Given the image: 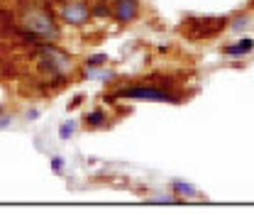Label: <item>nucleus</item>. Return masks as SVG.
I'll return each mask as SVG.
<instances>
[{
  "instance_id": "f257e3e1",
  "label": "nucleus",
  "mask_w": 254,
  "mask_h": 215,
  "mask_svg": "<svg viewBox=\"0 0 254 215\" xmlns=\"http://www.w3.org/2000/svg\"><path fill=\"white\" fill-rule=\"evenodd\" d=\"M17 30L37 34L42 39H54L59 37V27L54 22L52 10L44 5V0H22L17 10Z\"/></svg>"
},
{
  "instance_id": "f03ea898",
  "label": "nucleus",
  "mask_w": 254,
  "mask_h": 215,
  "mask_svg": "<svg viewBox=\"0 0 254 215\" xmlns=\"http://www.w3.org/2000/svg\"><path fill=\"white\" fill-rule=\"evenodd\" d=\"M39 64L54 78H64V73L68 71V57L57 47H39Z\"/></svg>"
},
{
  "instance_id": "7ed1b4c3",
  "label": "nucleus",
  "mask_w": 254,
  "mask_h": 215,
  "mask_svg": "<svg viewBox=\"0 0 254 215\" xmlns=\"http://www.w3.org/2000/svg\"><path fill=\"white\" fill-rule=\"evenodd\" d=\"M227 20L225 17H203V20H189L186 22V34L193 39H203V37H213L220 30H225Z\"/></svg>"
},
{
  "instance_id": "20e7f679",
  "label": "nucleus",
  "mask_w": 254,
  "mask_h": 215,
  "mask_svg": "<svg viewBox=\"0 0 254 215\" xmlns=\"http://www.w3.org/2000/svg\"><path fill=\"white\" fill-rule=\"evenodd\" d=\"M91 17V7L86 5V0H66L62 7V20L68 25H83Z\"/></svg>"
},
{
  "instance_id": "39448f33",
  "label": "nucleus",
  "mask_w": 254,
  "mask_h": 215,
  "mask_svg": "<svg viewBox=\"0 0 254 215\" xmlns=\"http://www.w3.org/2000/svg\"><path fill=\"white\" fill-rule=\"evenodd\" d=\"M120 98H137V100H159V103H179L174 93H166L161 88H125L118 93Z\"/></svg>"
},
{
  "instance_id": "423d86ee",
  "label": "nucleus",
  "mask_w": 254,
  "mask_h": 215,
  "mask_svg": "<svg viewBox=\"0 0 254 215\" xmlns=\"http://www.w3.org/2000/svg\"><path fill=\"white\" fill-rule=\"evenodd\" d=\"M139 12V0H115L113 15L118 22H132Z\"/></svg>"
},
{
  "instance_id": "0eeeda50",
  "label": "nucleus",
  "mask_w": 254,
  "mask_h": 215,
  "mask_svg": "<svg viewBox=\"0 0 254 215\" xmlns=\"http://www.w3.org/2000/svg\"><path fill=\"white\" fill-rule=\"evenodd\" d=\"M254 47L252 39H240L237 44H227L225 47V54H230V57H240V54H250Z\"/></svg>"
},
{
  "instance_id": "6e6552de",
  "label": "nucleus",
  "mask_w": 254,
  "mask_h": 215,
  "mask_svg": "<svg viewBox=\"0 0 254 215\" xmlns=\"http://www.w3.org/2000/svg\"><path fill=\"white\" fill-rule=\"evenodd\" d=\"M105 62H108V54H93V57H88V59H86V69H95V66H103Z\"/></svg>"
},
{
  "instance_id": "1a4fd4ad",
  "label": "nucleus",
  "mask_w": 254,
  "mask_h": 215,
  "mask_svg": "<svg viewBox=\"0 0 254 215\" xmlns=\"http://www.w3.org/2000/svg\"><path fill=\"white\" fill-rule=\"evenodd\" d=\"M86 120H88V125L98 127V125H103V120H105V113H103V110H93V113L86 115Z\"/></svg>"
},
{
  "instance_id": "9d476101",
  "label": "nucleus",
  "mask_w": 254,
  "mask_h": 215,
  "mask_svg": "<svg viewBox=\"0 0 254 215\" xmlns=\"http://www.w3.org/2000/svg\"><path fill=\"white\" fill-rule=\"evenodd\" d=\"M73 130H76V125H73V123H64V125H62V130H59L62 140H68V137L73 135Z\"/></svg>"
},
{
  "instance_id": "9b49d317",
  "label": "nucleus",
  "mask_w": 254,
  "mask_h": 215,
  "mask_svg": "<svg viewBox=\"0 0 254 215\" xmlns=\"http://www.w3.org/2000/svg\"><path fill=\"white\" fill-rule=\"evenodd\" d=\"M174 188H176L179 193H189V196H195V188H193V186L181 184V181H174Z\"/></svg>"
},
{
  "instance_id": "f8f14e48",
  "label": "nucleus",
  "mask_w": 254,
  "mask_h": 215,
  "mask_svg": "<svg viewBox=\"0 0 254 215\" xmlns=\"http://www.w3.org/2000/svg\"><path fill=\"white\" fill-rule=\"evenodd\" d=\"M247 25H250V20H247V17H237V20L232 22V30H235V32H240V30H245Z\"/></svg>"
},
{
  "instance_id": "ddd939ff",
  "label": "nucleus",
  "mask_w": 254,
  "mask_h": 215,
  "mask_svg": "<svg viewBox=\"0 0 254 215\" xmlns=\"http://www.w3.org/2000/svg\"><path fill=\"white\" fill-rule=\"evenodd\" d=\"M62 166H64V159L62 156H54V159H52V169H54V171H62Z\"/></svg>"
},
{
  "instance_id": "4468645a",
  "label": "nucleus",
  "mask_w": 254,
  "mask_h": 215,
  "mask_svg": "<svg viewBox=\"0 0 254 215\" xmlns=\"http://www.w3.org/2000/svg\"><path fill=\"white\" fill-rule=\"evenodd\" d=\"M7 125H10V118H5V115H0V130H2V127H7Z\"/></svg>"
},
{
  "instance_id": "2eb2a0df",
  "label": "nucleus",
  "mask_w": 254,
  "mask_h": 215,
  "mask_svg": "<svg viewBox=\"0 0 254 215\" xmlns=\"http://www.w3.org/2000/svg\"><path fill=\"white\" fill-rule=\"evenodd\" d=\"M37 115H39V110H30V113H27V120H34Z\"/></svg>"
},
{
  "instance_id": "dca6fc26",
  "label": "nucleus",
  "mask_w": 254,
  "mask_h": 215,
  "mask_svg": "<svg viewBox=\"0 0 254 215\" xmlns=\"http://www.w3.org/2000/svg\"><path fill=\"white\" fill-rule=\"evenodd\" d=\"M0 115H2V105H0Z\"/></svg>"
}]
</instances>
